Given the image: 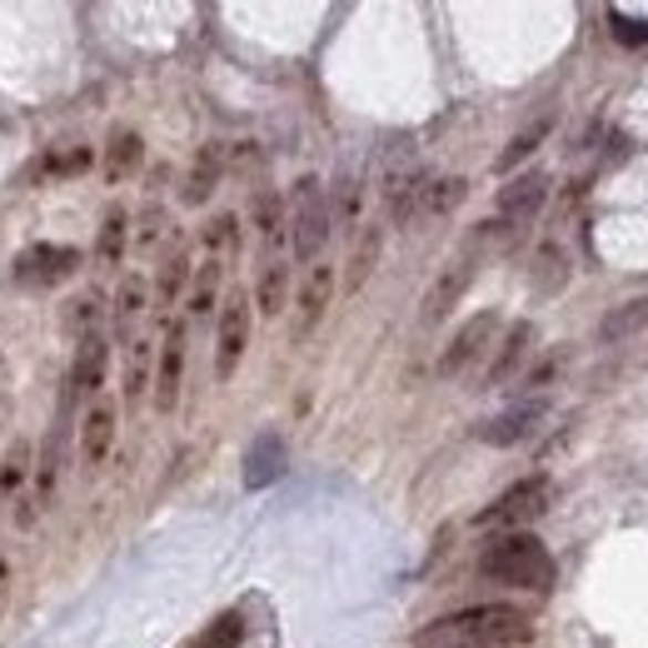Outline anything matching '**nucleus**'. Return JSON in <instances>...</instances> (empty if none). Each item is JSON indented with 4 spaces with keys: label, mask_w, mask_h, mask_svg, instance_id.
<instances>
[{
    "label": "nucleus",
    "mask_w": 648,
    "mask_h": 648,
    "mask_svg": "<svg viewBox=\"0 0 648 648\" xmlns=\"http://www.w3.org/2000/svg\"><path fill=\"white\" fill-rule=\"evenodd\" d=\"M245 644V618L239 614H219L205 634L195 638V648H239Z\"/></svg>",
    "instance_id": "nucleus-31"
},
{
    "label": "nucleus",
    "mask_w": 648,
    "mask_h": 648,
    "mask_svg": "<svg viewBox=\"0 0 648 648\" xmlns=\"http://www.w3.org/2000/svg\"><path fill=\"white\" fill-rule=\"evenodd\" d=\"M279 459H285V444H279L275 434H265L255 449H249V469H245V484L249 488H259V484H269V479L279 474Z\"/></svg>",
    "instance_id": "nucleus-23"
},
{
    "label": "nucleus",
    "mask_w": 648,
    "mask_h": 648,
    "mask_svg": "<svg viewBox=\"0 0 648 648\" xmlns=\"http://www.w3.org/2000/svg\"><path fill=\"white\" fill-rule=\"evenodd\" d=\"M548 199V175L544 169H528V175H514L504 189H498V215L504 219H534Z\"/></svg>",
    "instance_id": "nucleus-12"
},
{
    "label": "nucleus",
    "mask_w": 648,
    "mask_h": 648,
    "mask_svg": "<svg viewBox=\"0 0 648 648\" xmlns=\"http://www.w3.org/2000/svg\"><path fill=\"white\" fill-rule=\"evenodd\" d=\"M379 245H384V229L369 225L364 239H359V249H354V259H349V289H359L369 279V269H374V259H379Z\"/></svg>",
    "instance_id": "nucleus-32"
},
{
    "label": "nucleus",
    "mask_w": 648,
    "mask_h": 648,
    "mask_svg": "<svg viewBox=\"0 0 648 648\" xmlns=\"http://www.w3.org/2000/svg\"><path fill=\"white\" fill-rule=\"evenodd\" d=\"M424 185H429V175H419V169H409V175H399L394 185H389V219H394V225H409V219H419V199H424Z\"/></svg>",
    "instance_id": "nucleus-20"
},
{
    "label": "nucleus",
    "mask_w": 648,
    "mask_h": 648,
    "mask_svg": "<svg viewBox=\"0 0 648 648\" xmlns=\"http://www.w3.org/2000/svg\"><path fill=\"white\" fill-rule=\"evenodd\" d=\"M608 20H614V40H618V45H648V20H628V16H618V10Z\"/></svg>",
    "instance_id": "nucleus-36"
},
{
    "label": "nucleus",
    "mask_w": 648,
    "mask_h": 648,
    "mask_svg": "<svg viewBox=\"0 0 648 648\" xmlns=\"http://www.w3.org/2000/svg\"><path fill=\"white\" fill-rule=\"evenodd\" d=\"M329 299H335V269L329 265H315L305 275V285H299V315H295V339H305L309 329L325 319Z\"/></svg>",
    "instance_id": "nucleus-13"
},
{
    "label": "nucleus",
    "mask_w": 648,
    "mask_h": 648,
    "mask_svg": "<svg viewBox=\"0 0 648 648\" xmlns=\"http://www.w3.org/2000/svg\"><path fill=\"white\" fill-rule=\"evenodd\" d=\"M548 125H554V120H534V125H528V130H518V135L514 140H508V150H504V155H498V175H508V169H514L518 165V160H528V155H534V150L538 145H544V135H548Z\"/></svg>",
    "instance_id": "nucleus-28"
},
{
    "label": "nucleus",
    "mask_w": 648,
    "mask_h": 648,
    "mask_svg": "<svg viewBox=\"0 0 648 648\" xmlns=\"http://www.w3.org/2000/svg\"><path fill=\"white\" fill-rule=\"evenodd\" d=\"M85 165H90V150H70V155H50L45 160L50 175H75V169H85Z\"/></svg>",
    "instance_id": "nucleus-38"
},
{
    "label": "nucleus",
    "mask_w": 648,
    "mask_h": 648,
    "mask_svg": "<svg viewBox=\"0 0 648 648\" xmlns=\"http://www.w3.org/2000/svg\"><path fill=\"white\" fill-rule=\"evenodd\" d=\"M115 429H120L115 399H95V404L85 409V419H80V459H85V469L105 464L110 444H115Z\"/></svg>",
    "instance_id": "nucleus-10"
},
{
    "label": "nucleus",
    "mask_w": 648,
    "mask_h": 648,
    "mask_svg": "<svg viewBox=\"0 0 648 648\" xmlns=\"http://www.w3.org/2000/svg\"><path fill=\"white\" fill-rule=\"evenodd\" d=\"M329 239V205L325 189H319L315 175L295 179V195H289V245H295L299 259H319Z\"/></svg>",
    "instance_id": "nucleus-3"
},
{
    "label": "nucleus",
    "mask_w": 648,
    "mask_h": 648,
    "mask_svg": "<svg viewBox=\"0 0 648 648\" xmlns=\"http://www.w3.org/2000/svg\"><path fill=\"white\" fill-rule=\"evenodd\" d=\"M105 369H110V339L100 335V329H90V335L75 344V359H70V399L100 394Z\"/></svg>",
    "instance_id": "nucleus-8"
},
{
    "label": "nucleus",
    "mask_w": 648,
    "mask_h": 648,
    "mask_svg": "<svg viewBox=\"0 0 648 648\" xmlns=\"http://www.w3.org/2000/svg\"><path fill=\"white\" fill-rule=\"evenodd\" d=\"M155 409L160 414H175L179 404V384H185V325L169 319L165 325V339H160V364H155Z\"/></svg>",
    "instance_id": "nucleus-7"
},
{
    "label": "nucleus",
    "mask_w": 648,
    "mask_h": 648,
    "mask_svg": "<svg viewBox=\"0 0 648 648\" xmlns=\"http://www.w3.org/2000/svg\"><path fill=\"white\" fill-rule=\"evenodd\" d=\"M528 344H534V325H514V329H508V335H504V349H498V359L488 364V374H484V384H488V389L508 384V374L524 364Z\"/></svg>",
    "instance_id": "nucleus-17"
},
{
    "label": "nucleus",
    "mask_w": 648,
    "mask_h": 648,
    "mask_svg": "<svg viewBox=\"0 0 648 648\" xmlns=\"http://www.w3.org/2000/svg\"><path fill=\"white\" fill-rule=\"evenodd\" d=\"M648 325V299H628V305H618L614 315L598 325V339H608V344H618V339L638 335V329Z\"/></svg>",
    "instance_id": "nucleus-22"
},
{
    "label": "nucleus",
    "mask_w": 648,
    "mask_h": 648,
    "mask_svg": "<svg viewBox=\"0 0 648 648\" xmlns=\"http://www.w3.org/2000/svg\"><path fill=\"white\" fill-rule=\"evenodd\" d=\"M538 265H544V269H538V275H534V285H538V289L564 285V255H558L554 245H544V249H538Z\"/></svg>",
    "instance_id": "nucleus-35"
},
{
    "label": "nucleus",
    "mask_w": 648,
    "mask_h": 648,
    "mask_svg": "<svg viewBox=\"0 0 648 648\" xmlns=\"http://www.w3.org/2000/svg\"><path fill=\"white\" fill-rule=\"evenodd\" d=\"M145 279L140 275H125L120 279V289H115V339H125L130 344V335H135V319L145 315Z\"/></svg>",
    "instance_id": "nucleus-18"
},
{
    "label": "nucleus",
    "mask_w": 648,
    "mask_h": 648,
    "mask_svg": "<svg viewBox=\"0 0 648 648\" xmlns=\"http://www.w3.org/2000/svg\"><path fill=\"white\" fill-rule=\"evenodd\" d=\"M150 389V344L145 339H130V359H125V404L135 409Z\"/></svg>",
    "instance_id": "nucleus-24"
},
{
    "label": "nucleus",
    "mask_w": 648,
    "mask_h": 648,
    "mask_svg": "<svg viewBox=\"0 0 648 648\" xmlns=\"http://www.w3.org/2000/svg\"><path fill=\"white\" fill-rule=\"evenodd\" d=\"M95 315H100V309H95V299H90V295H80V299H70V315H65V325L75 329L80 339H85V335H90V325H95Z\"/></svg>",
    "instance_id": "nucleus-37"
},
{
    "label": "nucleus",
    "mask_w": 648,
    "mask_h": 648,
    "mask_svg": "<svg viewBox=\"0 0 648 648\" xmlns=\"http://www.w3.org/2000/svg\"><path fill=\"white\" fill-rule=\"evenodd\" d=\"M6 584H10V568H6V558H0V604H6Z\"/></svg>",
    "instance_id": "nucleus-41"
},
{
    "label": "nucleus",
    "mask_w": 648,
    "mask_h": 648,
    "mask_svg": "<svg viewBox=\"0 0 648 648\" xmlns=\"http://www.w3.org/2000/svg\"><path fill=\"white\" fill-rule=\"evenodd\" d=\"M249 305H255L265 319H275L279 309L289 305V265H285V259H269V265L259 269L255 295H249Z\"/></svg>",
    "instance_id": "nucleus-16"
},
{
    "label": "nucleus",
    "mask_w": 648,
    "mask_h": 648,
    "mask_svg": "<svg viewBox=\"0 0 648 648\" xmlns=\"http://www.w3.org/2000/svg\"><path fill=\"white\" fill-rule=\"evenodd\" d=\"M185 279H189V255L185 249H169V255L160 259V285H155L160 305H175L179 289H185Z\"/></svg>",
    "instance_id": "nucleus-29"
},
{
    "label": "nucleus",
    "mask_w": 648,
    "mask_h": 648,
    "mask_svg": "<svg viewBox=\"0 0 648 648\" xmlns=\"http://www.w3.org/2000/svg\"><path fill=\"white\" fill-rule=\"evenodd\" d=\"M215 185H219V145H205L195 155V169H189L179 199H185V205H205V199L215 195Z\"/></svg>",
    "instance_id": "nucleus-19"
},
{
    "label": "nucleus",
    "mask_w": 648,
    "mask_h": 648,
    "mask_svg": "<svg viewBox=\"0 0 648 648\" xmlns=\"http://www.w3.org/2000/svg\"><path fill=\"white\" fill-rule=\"evenodd\" d=\"M249 325H255V305H249L245 289H235V295L225 299V309H219V325H215V379L219 384H225L239 369V359H245Z\"/></svg>",
    "instance_id": "nucleus-4"
},
{
    "label": "nucleus",
    "mask_w": 648,
    "mask_h": 648,
    "mask_svg": "<svg viewBox=\"0 0 648 648\" xmlns=\"http://www.w3.org/2000/svg\"><path fill=\"white\" fill-rule=\"evenodd\" d=\"M55 469H60V439L50 434L45 444H40V459H35V508H45L50 498H55Z\"/></svg>",
    "instance_id": "nucleus-27"
},
{
    "label": "nucleus",
    "mask_w": 648,
    "mask_h": 648,
    "mask_svg": "<svg viewBox=\"0 0 648 648\" xmlns=\"http://www.w3.org/2000/svg\"><path fill=\"white\" fill-rule=\"evenodd\" d=\"M558 364H564V359H558V354H548L544 364H534V369H528V374H524V389H544L548 379L558 374Z\"/></svg>",
    "instance_id": "nucleus-39"
},
{
    "label": "nucleus",
    "mask_w": 648,
    "mask_h": 648,
    "mask_svg": "<svg viewBox=\"0 0 648 648\" xmlns=\"http://www.w3.org/2000/svg\"><path fill=\"white\" fill-rule=\"evenodd\" d=\"M125 209H110L105 215V225H100V239H95V259L105 269H115L120 265V255H125Z\"/></svg>",
    "instance_id": "nucleus-25"
},
{
    "label": "nucleus",
    "mask_w": 648,
    "mask_h": 648,
    "mask_svg": "<svg viewBox=\"0 0 648 648\" xmlns=\"http://www.w3.org/2000/svg\"><path fill=\"white\" fill-rule=\"evenodd\" d=\"M80 269L75 245H30L16 255V279L25 289H55L60 279H70Z\"/></svg>",
    "instance_id": "nucleus-6"
},
{
    "label": "nucleus",
    "mask_w": 648,
    "mask_h": 648,
    "mask_svg": "<svg viewBox=\"0 0 648 648\" xmlns=\"http://www.w3.org/2000/svg\"><path fill=\"white\" fill-rule=\"evenodd\" d=\"M25 479H30V444L20 439V444L6 449V464H0V498L25 494Z\"/></svg>",
    "instance_id": "nucleus-26"
},
{
    "label": "nucleus",
    "mask_w": 648,
    "mask_h": 648,
    "mask_svg": "<svg viewBox=\"0 0 648 648\" xmlns=\"http://www.w3.org/2000/svg\"><path fill=\"white\" fill-rule=\"evenodd\" d=\"M160 225H165V215H160V209H150V215L140 219V235L135 239H140V245H150V239L160 235Z\"/></svg>",
    "instance_id": "nucleus-40"
},
{
    "label": "nucleus",
    "mask_w": 648,
    "mask_h": 648,
    "mask_svg": "<svg viewBox=\"0 0 648 648\" xmlns=\"http://www.w3.org/2000/svg\"><path fill=\"white\" fill-rule=\"evenodd\" d=\"M544 504H548V479L544 474H528V479H518V484H508L488 508H479L474 524L479 528H494L498 524V528H508V534H514L518 524H528V518L544 514Z\"/></svg>",
    "instance_id": "nucleus-5"
},
{
    "label": "nucleus",
    "mask_w": 648,
    "mask_h": 648,
    "mask_svg": "<svg viewBox=\"0 0 648 648\" xmlns=\"http://www.w3.org/2000/svg\"><path fill=\"white\" fill-rule=\"evenodd\" d=\"M464 199V179L449 175V179H429L424 199H419V215H449V209Z\"/></svg>",
    "instance_id": "nucleus-30"
},
{
    "label": "nucleus",
    "mask_w": 648,
    "mask_h": 648,
    "mask_svg": "<svg viewBox=\"0 0 648 648\" xmlns=\"http://www.w3.org/2000/svg\"><path fill=\"white\" fill-rule=\"evenodd\" d=\"M534 638V618L514 604H474L419 628V648H518Z\"/></svg>",
    "instance_id": "nucleus-1"
},
{
    "label": "nucleus",
    "mask_w": 648,
    "mask_h": 648,
    "mask_svg": "<svg viewBox=\"0 0 648 648\" xmlns=\"http://www.w3.org/2000/svg\"><path fill=\"white\" fill-rule=\"evenodd\" d=\"M140 155H145V145H140V135L135 130H115L110 135V145H105V185H125L130 175L140 169Z\"/></svg>",
    "instance_id": "nucleus-15"
},
{
    "label": "nucleus",
    "mask_w": 648,
    "mask_h": 648,
    "mask_svg": "<svg viewBox=\"0 0 648 648\" xmlns=\"http://www.w3.org/2000/svg\"><path fill=\"white\" fill-rule=\"evenodd\" d=\"M548 414V404L544 399H518L514 409H504V414H494V419H484V424L474 429L484 444H494V449H508V444H518V439H528L538 429V419Z\"/></svg>",
    "instance_id": "nucleus-9"
},
{
    "label": "nucleus",
    "mask_w": 648,
    "mask_h": 648,
    "mask_svg": "<svg viewBox=\"0 0 648 648\" xmlns=\"http://www.w3.org/2000/svg\"><path fill=\"white\" fill-rule=\"evenodd\" d=\"M205 249H209V259H219V255H229V249H235V239H239V219L235 215H215L205 225Z\"/></svg>",
    "instance_id": "nucleus-33"
},
{
    "label": "nucleus",
    "mask_w": 648,
    "mask_h": 648,
    "mask_svg": "<svg viewBox=\"0 0 648 648\" xmlns=\"http://www.w3.org/2000/svg\"><path fill=\"white\" fill-rule=\"evenodd\" d=\"M219 259H205V269H199V279H195V295H189V315L195 319H205L209 309H215V285H219Z\"/></svg>",
    "instance_id": "nucleus-34"
},
{
    "label": "nucleus",
    "mask_w": 648,
    "mask_h": 648,
    "mask_svg": "<svg viewBox=\"0 0 648 648\" xmlns=\"http://www.w3.org/2000/svg\"><path fill=\"white\" fill-rule=\"evenodd\" d=\"M479 574H484L488 584L538 588V594H544V588L554 584V558H548V548L538 544L534 534L514 528V534H498L494 544H484V554H479Z\"/></svg>",
    "instance_id": "nucleus-2"
},
{
    "label": "nucleus",
    "mask_w": 648,
    "mask_h": 648,
    "mask_svg": "<svg viewBox=\"0 0 648 648\" xmlns=\"http://www.w3.org/2000/svg\"><path fill=\"white\" fill-rule=\"evenodd\" d=\"M469 279H474V259H454V265L439 275V285L424 295V325H439V319H449V309L464 299Z\"/></svg>",
    "instance_id": "nucleus-14"
},
{
    "label": "nucleus",
    "mask_w": 648,
    "mask_h": 648,
    "mask_svg": "<svg viewBox=\"0 0 648 648\" xmlns=\"http://www.w3.org/2000/svg\"><path fill=\"white\" fill-rule=\"evenodd\" d=\"M494 329H498V315H488V309H484V315L469 319V325L459 329L454 339H449L444 354H439V374H444V379L464 374V369L474 364L479 354H484V344H488V335H494Z\"/></svg>",
    "instance_id": "nucleus-11"
},
{
    "label": "nucleus",
    "mask_w": 648,
    "mask_h": 648,
    "mask_svg": "<svg viewBox=\"0 0 648 648\" xmlns=\"http://www.w3.org/2000/svg\"><path fill=\"white\" fill-rule=\"evenodd\" d=\"M249 219H255V229H259L265 245H275V239L285 235V205H279L275 189H255V199H249Z\"/></svg>",
    "instance_id": "nucleus-21"
}]
</instances>
